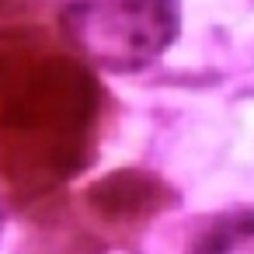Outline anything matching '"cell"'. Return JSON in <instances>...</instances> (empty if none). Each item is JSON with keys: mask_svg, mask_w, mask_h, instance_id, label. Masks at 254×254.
<instances>
[{"mask_svg": "<svg viewBox=\"0 0 254 254\" xmlns=\"http://www.w3.org/2000/svg\"><path fill=\"white\" fill-rule=\"evenodd\" d=\"M185 254H254V212H226L205 223Z\"/></svg>", "mask_w": 254, "mask_h": 254, "instance_id": "obj_2", "label": "cell"}, {"mask_svg": "<svg viewBox=\"0 0 254 254\" xmlns=\"http://www.w3.org/2000/svg\"><path fill=\"white\" fill-rule=\"evenodd\" d=\"M73 46L112 73L157 63L178 35V0H63Z\"/></svg>", "mask_w": 254, "mask_h": 254, "instance_id": "obj_1", "label": "cell"}]
</instances>
